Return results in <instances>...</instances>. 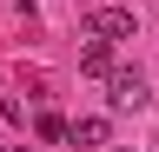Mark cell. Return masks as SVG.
<instances>
[{
	"mask_svg": "<svg viewBox=\"0 0 159 152\" xmlns=\"http://www.w3.org/2000/svg\"><path fill=\"white\" fill-rule=\"evenodd\" d=\"M86 33H99V40H133L139 13L133 7H86Z\"/></svg>",
	"mask_w": 159,
	"mask_h": 152,
	"instance_id": "1",
	"label": "cell"
},
{
	"mask_svg": "<svg viewBox=\"0 0 159 152\" xmlns=\"http://www.w3.org/2000/svg\"><path fill=\"white\" fill-rule=\"evenodd\" d=\"M106 86H113V93H106V99H113L119 112H139V106H146V99H152V93H146V80H139V73H133V66H113V73H106Z\"/></svg>",
	"mask_w": 159,
	"mask_h": 152,
	"instance_id": "2",
	"label": "cell"
},
{
	"mask_svg": "<svg viewBox=\"0 0 159 152\" xmlns=\"http://www.w3.org/2000/svg\"><path fill=\"white\" fill-rule=\"evenodd\" d=\"M80 73H86V80H106V73H113V40L93 33V40L80 46Z\"/></svg>",
	"mask_w": 159,
	"mask_h": 152,
	"instance_id": "3",
	"label": "cell"
},
{
	"mask_svg": "<svg viewBox=\"0 0 159 152\" xmlns=\"http://www.w3.org/2000/svg\"><path fill=\"white\" fill-rule=\"evenodd\" d=\"M66 145H106V119H99V112L73 119V126H66Z\"/></svg>",
	"mask_w": 159,
	"mask_h": 152,
	"instance_id": "4",
	"label": "cell"
},
{
	"mask_svg": "<svg viewBox=\"0 0 159 152\" xmlns=\"http://www.w3.org/2000/svg\"><path fill=\"white\" fill-rule=\"evenodd\" d=\"M33 132H40L47 145H60V139H66V119H60V112H40V119H33Z\"/></svg>",
	"mask_w": 159,
	"mask_h": 152,
	"instance_id": "5",
	"label": "cell"
}]
</instances>
